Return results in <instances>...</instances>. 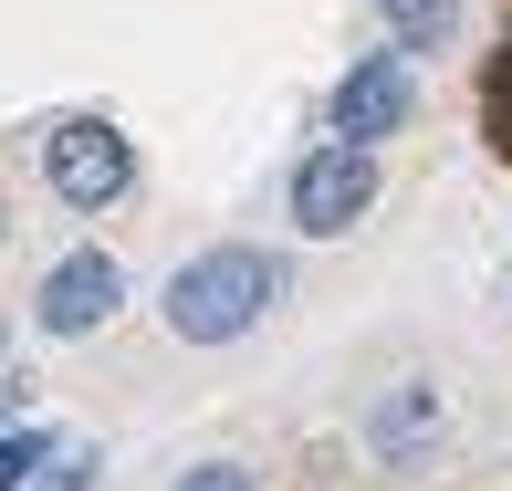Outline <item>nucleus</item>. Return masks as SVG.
<instances>
[{
    "label": "nucleus",
    "mask_w": 512,
    "mask_h": 491,
    "mask_svg": "<svg viewBox=\"0 0 512 491\" xmlns=\"http://www.w3.org/2000/svg\"><path fill=\"white\" fill-rule=\"evenodd\" d=\"M272 293H283V262L220 241V251H199V262L168 272V303H157V314H168L178 345H230V335H251V324L272 314Z\"/></svg>",
    "instance_id": "1"
},
{
    "label": "nucleus",
    "mask_w": 512,
    "mask_h": 491,
    "mask_svg": "<svg viewBox=\"0 0 512 491\" xmlns=\"http://www.w3.org/2000/svg\"><path fill=\"white\" fill-rule=\"evenodd\" d=\"M42 178H53L63 209H115L136 189V147L115 115H74V126H53V147H42Z\"/></svg>",
    "instance_id": "2"
},
{
    "label": "nucleus",
    "mask_w": 512,
    "mask_h": 491,
    "mask_svg": "<svg viewBox=\"0 0 512 491\" xmlns=\"http://www.w3.org/2000/svg\"><path fill=\"white\" fill-rule=\"evenodd\" d=\"M366 209H377V157H366V147H314L304 168H293V230L345 241Z\"/></svg>",
    "instance_id": "3"
},
{
    "label": "nucleus",
    "mask_w": 512,
    "mask_h": 491,
    "mask_svg": "<svg viewBox=\"0 0 512 491\" xmlns=\"http://www.w3.org/2000/svg\"><path fill=\"white\" fill-rule=\"evenodd\" d=\"M115 303H126L115 251H63V262L42 272V293H32V324H42V335H95Z\"/></svg>",
    "instance_id": "4"
},
{
    "label": "nucleus",
    "mask_w": 512,
    "mask_h": 491,
    "mask_svg": "<svg viewBox=\"0 0 512 491\" xmlns=\"http://www.w3.org/2000/svg\"><path fill=\"white\" fill-rule=\"evenodd\" d=\"M408 105H418L408 53H366V63H345V84H335V147H377V136H398Z\"/></svg>",
    "instance_id": "5"
},
{
    "label": "nucleus",
    "mask_w": 512,
    "mask_h": 491,
    "mask_svg": "<svg viewBox=\"0 0 512 491\" xmlns=\"http://www.w3.org/2000/svg\"><path fill=\"white\" fill-rule=\"evenodd\" d=\"M366 439H377V460H418V450L439 439V387H429V377L387 387V408H377V429H366Z\"/></svg>",
    "instance_id": "6"
},
{
    "label": "nucleus",
    "mask_w": 512,
    "mask_h": 491,
    "mask_svg": "<svg viewBox=\"0 0 512 491\" xmlns=\"http://www.w3.org/2000/svg\"><path fill=\"white\" fill-rule=\"evenodd\" d=\"M377 11H387V32H398V53H439L450 21H460V0H377Z\"/></svg>",
    "instance_id": "7"
},
{
    "label": "nucleus",
    "mask_w": 512,
    "mask_h": 491,
    "mask_svg": "<svg viewBox=\"0 0 512 491\" xmlns=\"http://www.w3.org/2000/svg\"><path fill=\"white\" fill-rule=\"evenodd\" d=\"M481 126H492V147L512 157V32H502V53H492V74H481Z\"/></svg>",
    "instance_id": "8"
},
{
    "label": "nucleus",
    "mask_w": 512,
    "mask_h": 491,
    "mask_svg": "<svg viewBox=\"0 0 512 491\" xmlns=\"http://www.w3.org/2000/svg\"><path fill=\"white\" fill-rule=\"evenodd\" d=\"M32 471H53V439H42V429H11V439H0V491H21Z\"/></svg>",
    "instance_id": "9"
},
{
    "label": "nucleus",
    "mask_w": 512,
    "mask_h": 491,
    "mask_svg": "<svg viewBox=\"0 0 512 491\" xmlns=\"http://www.w3.org/2000/svg\"><path fill=\"white\" fill-rule=\"evenodd\" d=\"M178 491H262V471H241V460H199V471H178Z\"/></svg>",
    "instance_id": "10"
},
{
    "label": "nucleus",
    "mask_w": 512,
    "mask_h": 491,
    "mask_svg": "<svg viewBox=\"0 0 512 491\" xmlns=\"http://www.w3.org/2000/svg\"><path fill=\"white\" fill-rule=\"evenodd\" d=\"M84 481H95V450H53V471H42L32 491H84Z\"/></svg>",
    "instance_id": "11"
}]
</instances>
